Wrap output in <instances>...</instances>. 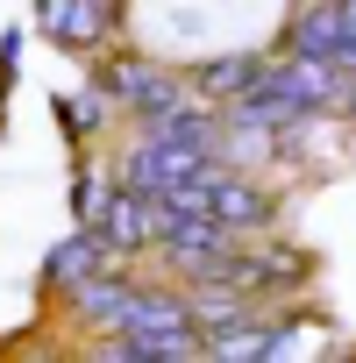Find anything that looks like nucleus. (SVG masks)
Returning <instances> with one entry per match:
<instances>
[{
	"label": "nucleus",
	"mask_w": 356,
	"mask_h": 363,
	"mask_svg": "<svg viewBox=\"0 0 356 363\" xmlns=\"http://www.w3.org/2000/svg\"><path fill=\"white\" fill-rule=\"evenodd\" d=\"M93 79H100L107 100H114L121 114H135V121H164L171 107H186V100L200 93L186 72H171V65H157V57H143V50H114V57H100Z\"/></svg>",
	"instance_id": "f257e3e1"
},
{
	"label": "nucleus",
	"mask_w": 356,
	"mask_h": 363,
	"mask_svg": "<svg viewBox=\"0 0 356 363\" xmlns=\"http://www.w3.org/2000/svg\"><path fill=\"white\" fill-rule=\"evenodd\" d=\"M207 186H214V221H221V228H235V235H250V242L278 228V193L264 186V178H250L243 164H214Z\"/></svg>",
	"instance_id": "f03ea898"
},
{
	"label": "nucleus",
	"mask_w": 356,
	"mask_h": 363,
	"mask_svg": "<svg viewBox=\"0 0 356 363\" xmlns=\"http://www.w3.org/2000/svg\"><path fill=\"white\" fill-rule=\"evenodd\" d=\"M306 278H313V257H306L299 242H271V235H257V250L235 257V285H243L257 306H264V299H292Z\"/></svg>",
	"instance_id": "7ed1b4c3"
},
{
	"label": "nucleus",
	"mask_w": 356,
	"mask_h": 363,
	"mask_svg": "<svg viewBox=\"0 0 356 363\" xmlns=\"http://www.w3.org/2000/svg\"><path fill=\"white\" fill-rule=\"evenodd\" d=\"M128 292H135V278H128L121 264H107V271L79 278L72 292H57V306H65V320H79L86 335H100V328H121V313H128Z\"/></svg>",
	"instance_id": "20e7f679"
},
{
	"label": "nucleus",
	"mask_w": 356,
	"mask_h": 363,
	"mask_svg": "<svg viewBox=\"0 0 356 363\" xmlns=\"http://www.w3.org/2000/svg\"><path fill=\"white\" fill-rule=\"evenodd\" d=\"M36 29H50V43L93 57L114 29V0H36Z\"/></svg>",
	"instance_id": "39448f33"
},
{
	"label": "nucleus",
	"mask_w": 356,
	"mask_h": 363,
	"mask_svg": "<svg viewBox=\"0 0 356 363\" xmlns=\"http://www.w3.org/2000/svg\"><path fill=\"white\" fill-rule=\"evenodd\" d=\"M93 228L107 235V250H114V257H143V250L157 242V200H150V193H135V186H114Z\"/></svg>",
	"instance_id": "423d86ee"
},
{
	"label": "nucleus",
	"mask_w": 356,
	"mask_h": 363,
	"mask_svg": "<svg viewBox=\"0 0 356 363\" xmlns=\"http://www.w3.org/2000/svg\"><path fill=\"white\" fill-rule=\"evenodd\" d=\"M107 264H121L114 250H107V235L100 228H79V235H65L50 257H43V292L57 299V292H72L79 278H93V271H107Z\"/></svg>",
	"instance_id": "0eeeda50"
},
{
	"label": "nucleus",
	"mask_w": 356,
	"mask_h": 363,
	"mask_svg": "<svg viewBox=\"0 0 356 363\" xmlns=\"http://www.w3.org/2000/svg\"><path fill=\"white\" fill-rule=\"evenodd\" d=\"M278 50L342 65V0H306V8L292 15V29H285V43H278Z\"/></svg>",
	"instance_id": "6e6552de"
},
{
	"label": "nucleus",
	"mask_w": 356,
	"mask_h": 363,
	"mask_svg": "<svg viewBox=\"0 0 356 363\" xmlns=\"http://www.w3.org/2000/svg\"><path fill=\"white\" fill-rule=\"evenodd\" d=\"M264 65H271V57H257V50H228V57H207V65L193 72V86H200V100L228 107V100H243V93L264 86Z\"/></svg>",
	"instance_id": "1a4fd4ad"
},
{
	"label": "nucleus",
	"mask_w": 356,
	"mask_h": 363,
	"mask_svg": "<svg viewBox=\"0 0 356 363\" xmlns=\"http://www.w3.org/2000/svg\"><path fill=\"white\" fill-rule=\"evenodd\" d=\"M107 107H114V100H107V86L93 79V86H86L79 100H57V128H65L72 143H79V135H100V121H107Z\"/></svg>",
	"instance_id": "9d476101"
},
{
	"label": "nucleus",
	"mask_w": 356,
	"mask_h": 363,
	"mask_svg": "<svg viewBox=\"0 0 356 363\" xmlns=\"http://www.w3.org/2000/svg\"><path fill=\"white\" fill-rule=\"evenodd\" d=\"M107 193H114V186H107L100 171H79V178H72V214H79V228H93V221H100Z\"/></svg>",
	"instance_id": "9b49d317"
},
{
	"label": "nucleus",
	"mask_w": 356,
	"mask_h": 363,
	"mask_svg": "<svg viewBox=\"0 0 356 363\" xmlns=\"http://www.w3.org/2000/svg\"><path fill=\"white\" fill-rule=\"evenodd\" d=\"M342 72H356V0H342Z\"/></svg>",
	"instance_id": "f8f14e48"
},
{
	"label": "nucleus",
	"mask_w": 356,
	"mask_h": 363,
	"mask_svg": "<svg viewBox=\"0 0 356 363\" xmlns=\"http://www.w3.org/2000/svg\"><path fill=\"white\" fill-rule=\"evenodd\" d=\"M342 114H356V72H342Z\"/></svg>",
	"instance_id": "ddd939ff"
}]
</instances>
